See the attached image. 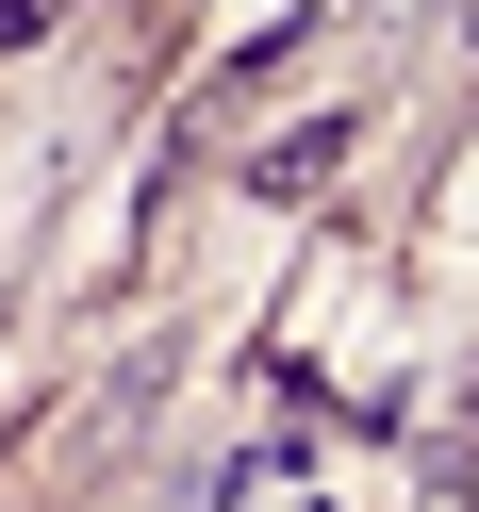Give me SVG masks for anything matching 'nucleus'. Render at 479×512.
Returning <instances> with one entry per match:
<instances>
[{"instance_id":"1","label":"nucleus","mask_w":479,"mask_h":512,"mask_svg":"<svg viewBox=\"0 0 479 512\" xmlns=\"http://www.w3.org/2000/svg\"><path fill=\"white\" fill-rule=\"evenodd\" d=\"M17 34H50V0H0V50H17Z\"/></svg>"}]
</instances>
